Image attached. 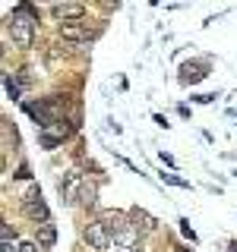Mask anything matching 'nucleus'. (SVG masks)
I'll use <instances>...</instances> for the list:
<instances>
[{"mask_svg":"<svg viewBox=\"0 0 237 252\" xmlns=\"http://www.w3.org/2000/svg\"><path fill=\"white\" fill-rule=\"evenodd\" d=\"M57 192H60L63 205H79V202H82V205H95V186L82 177V173H76V170H67L60 177Z\"/></svg>","mask_w":237,"mask_h":252,"instance_id":"f257e3e1","label":"nucleus"},{"mask_svg":"<svg viewBox=\"0 0 237 252\" xmlns=\"http://www.w3.org/2000/svg\"><path fill=\"white\" fill-rule=\"evenodd\" d=\"M35 22L38 19H35V13H32L29 3H22V6L13 10V16L6 19V29H10L16 47H32V41H35Z\"/></svg>","mask_w":237,"mask_h":252,"instance_id":"f03ea898","label":"nucleus"},{"mask_svg":"<svg viewBox=\"0 0 237 252\" xmlns=\"http://www.w3.org/2000/svg\"><path fill=\"white\" fill-rule=\"evenodd\" d=\"M73 129H76V123H70V120H60V117H57V120H51L47 126H41L38 139H41V145H44V148H57L60 142L67 139L70 132H73Z\"/></svg>","mask_w":237,"mask_h":252,"instance_id":"7ed1b4c3","label":"nucleus"},{"mask_svg":"<svg viewBox=\"0 0 237 252\" xmlns=\"http://www.w3.org/2000/svg\"><path fill=\"white\" fill-rule=\"evenodd\" d=\"M82 240H85V246L95 249V252H108V249H111V230H108V224H105L101 218L92 220V224L85 227Z\"/></svg>","mask_w":237,"mask_h":252,"instance_id":"20e7f679","label":"nucleus"},{"mask_svg":"<svg viewBox=\"0 0 237 252\" xmlns=\"http://www.w3.org/2000/svg\"><path fill=\"white\" fill-rule=\"evenodd\" d=\"M22 208H26V215H29L32 220H38V227H41V224H51V211H47V205H44L41 189H38V186L26 192V199H22Z\"/></svg>","mask_w":237,"mask_h":252,"instance_id":"39448f33","label":"nucleus"},{"mask_svg":"<svg viewBox=\"0 0 237 252\" xmlns=\"http://www.w3.org/2000/svg\"><path fill=\"white\" fill-rule=\"evenodd\" d=\"M51 13L57 16L60 26H63L67 19H82V16H85V3H76V0H67V3H54V6H51Z\"/></svg>","mask_w":237,"mask_h":252,"instance_id":"423d86ee","label":"nucleus"},{"mask_svg":"<svg viewBox=\"0 0 237 252\" xmlns=\"http://www.w3.org/2000/svg\"><path fill=\"white\" fill-rule=\"evenodd\" d=\"M60 35L70 38V41H92V38H98V29H89L85 22H79V26H60Z\"/></svg>","mask_w":237,"mask_h":252,"instance_id":"0eeeda50","label":"nucleus"},{"mask_svg":"<svg viewBox=\"0 0 237 252\" xmlns=\"http://www.w3.org/2000/svg\"><path fill=\"white\" fill-rule=\"evenodd\" d=\"M199 79H205V66H202V63H187V66L180 69V82H184V85H193V82H199Z\"/></svg>","mask_w":237,"mask_h":252,"instance_id":"6e6552de","label":"nucleus"},{"mask_svg":"<svg viewBox=\"0 0 237 252\" xmlns=\"http://www.w3.org/2000/svg\"><path fill=\"white\" fill-rule=\"evenodd\" d=\"M57 243V230H54V224H41L38 227V246H54Z\"/></svg>","mask_w":237,"mask_h":252,"instance_id":"1a4fd4ad","label":"nucleus"},{"mask_svg":"<svg viewBox=\"0 0 237 252\" xmlns=\"http://www.w3.org/2000/svg\"><path fill=\"white\" fill-rule=\"evenodd\" d=\"M6 252H38V243L35 240H16V246Z\"/></svg>","mask_w":237,"mask_h":252,"instance_id":"9d476101","label":"nucleus"},{"mask_svg":"<svg viewBox=\"0 0 237 252\" xmlns=\"http://www.w3.org/2000/svg\"><path fill=\"white\" fill-rule=\"evenodd\" d=\"M3 89H6V94H10L13 101H19V85L13 82V76H10V73H3Z\"/></svg>","mask_w":237,"mask_h":252,"instance_id":"9b49d317","label":"nucleus"},{"mask_svg":"<svg viewBox=\"0 0 237 252\" xmlns=\"http://www.w3.org/2000/svg\"><path fill=\"white\" fill-rule=\"evenodd\" d=\"M161 180H164V183H171V186L190 189V180H184V177H177V173H161Z\"/></svg>","mask_w":237,"mask_h":252,"instance_id":"f8f14e48","label":"nucleus"},{"mask_svg":"<svg viewBox=\"0 0 237 252\" xmlns=\"http://www.w3.org/2000/svg\"><path fill=\"white\" fill-rule=\"evenodd\" d=\"M180 233H184V236H187L190 243L196 240V233H193V227H190V220H180Z\"/></svg>","mask_w":237,"mask_h":252,"instance_id":"ddd939ff","label":"nucleus"},{"mask_svg":"<svg viewBox=\"0 0 237 252\" xmlns=\"http://www.w3.org/2000/svg\"><path fill=\"white\" fill-rule=\"evenodd\" d=\"M228 252H237V243H231V249H228Z\"/></svg>","mask_w":237,"mask_h":252,"instance_id":"4468645a","label":"nucleus"},{"mask_svg":"<svg viewBox=\"0 0 237 252\" xmlns=\"http://www.w3.org/2000/svg\"><path fill=\"white\" fill-rule=\"evenodd\" d=\"M234 177H237V173H234Z\"/></svg>","mask_w":237,"mask_h":252,"instance_id":"2eb2a0df","label":"nucleus"}]
</instances>
